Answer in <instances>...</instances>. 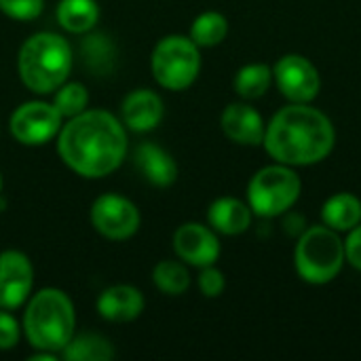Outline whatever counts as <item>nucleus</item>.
Masks as SVG:
<instances>
[{"instance_id":"obj_1","label":"nucleus","mask_w":361,"mask_h":361,"mask_svg":"<svg viewBox=\"0 0 361 361\" xmlns=\"http://www.w3.org/2000/svg\"><path fill=\"white\" fill-rule=\"evenodd\" d=\"M125 125L108 110H85L57 133L59 159L82 178H106L127 157Z\"/></svg>"},{"instance_id":"obj_2","label":"nucleus","mask_w":361,"mask_h":361,"mask_svg":"<svg viewBox=\"0 0 361 361\" xmlns=\"http://www.w3.org/2000/svg\"><path fill=\"white\" fill-rule=\"evenodd\" d=\"M262 146L275 163L309 167L326 161L336 146L332 118L311 104H288L267 123Z\"/></svg>"},{"instance_id":"obj_3","label":"nucleus","mask_w":361,"mask_h":361,"mask_svg":"<svg viewBox=\"0 0 361 361\" xmlns=\"http://www.w3.org/2000/svg\"><path fill=\"white\" fill-rule=\"evenodd\" d=\"M23 332L36 351L61 353L74 336L76 315L70 296L57 288H44L32 296L23 313Z\"/></svg>"},{"instance_id":"obj_4","label":"nucleus","mask_w":361,"mask_h":361,"mask_svg":"<svg viewBox=\"0 0 361 361\" xmlns=\"http://www.w3.org/2000/svg\"><path fill=\"white\" fill-rule=\"evenodd\" d=\"M72 59V47L63 36L53 32H38L21 44L17 55V70L30 91L47 95L68 80Z\"/></svg>"},{"instance_id":"obj_5","label":"nucleus","mask_w":361,"mask_h":361,"mask_svg":"<svg viewBox=\"0 0 361 361\" xmlns=\"http://www.w3.org/2000/svg\"><path fill=\"white\" fill-rule=\"evenodd\" d=\"M345 241L326 224L309 226L294 250V269L311 286L334 281L345 267Z\"/></svg>"},{"instance_id":"obj_6","label":"nucleus","mask_w":361,"mask_h":361,"mask_svg":"<svg viewBox=\"0 0 361 361\" xmlns=\"http://www.w3.org/2000/svg\"><path fill=\"white\" fill-rule=\"evenodd\" d=\"M302 182L296 167L273 163L258 169L247 184V205L258 218H277L300 199Z\"/></svg>"},{"instance_id":"obj_7","label":"nucleus","mask_w":361,"mask_h":361,"mask_svg":"<svg viewBox=\"0 0 361 361\" xmlns=\"http://www.w3.org/2000/svg\"><path fill=\"white\" fill-rule=\"evenodd\" d=\"M150 68L163 89L184 91L201 72V51L190 36L171 34L157 42Z\"/></svg>"},{"instance_id":"obj_8","label":"nucleus","mask_w":361,"mask_h":361,"mask_svg":"<svg viewBox=\"0 0 361 361\" xmlns=\"http://www.w3.org/2000/svg\"><path fill=\"white\" fill-rule=\"evenodd\" d=\"M273 82L292 104H311L322 89L319 70L300 53H288L273 66Z\"/></svg>"},{"instance_id":"obj_9","label":"nucleus","mask_w":361,"mask_h":361,"mask_svg":"<svg viewBox=\"0 0 361 361\" xmlns=\"http://www.w3.org/2000/svg\"><path fill=\"white\" fill-rule=\"evenodd\" d=\"M63 125V116L53 104L25 102L11 114V135L23 146H42L57 137Z\"/></svg>"},{"instance_id":"obj_10","label":"nucleus","mask_w":361,"mask_h":361,"mask_svg":"<svg viewBox=\"0 0 361 361\" xmlns=\"http://www.w3.org/2000/svg\"><path fill=\"white\" fill-rule=\"evenodd\" d=\"M140 209L123 195L108 192L91 205V224L106 239L125 241L140 231Z\"/></svg>"},{"instance_id":"obj_11","label":"nucleus","mask_w":361,"mask_h":361,"mask_svg":"<svg viewBox=\"0 0 361 361\" xmlns=\"http://www.w3.org/2000/svg\"><path fill=\"white\" fill-rule=\"evenodd\" d=\"M34 286V269L23 252L6 250L0 254V309L21 307Z\"/></svg>"},{"instance_id":"obj_12","label":"nucleus","mask_w":361,"mask_h":361,"mask_svg":"<svg viewBox=\"0 0 361 361\" xmlns=\"http://www.w3.org/2000/svg\"><path fill=\"white\" fill-rule=\"evenodd\" d=\"M173 250L180 260L197 269L216 264L222 252L216 231L201 222L182 224L173 235Z\"/></svg>"},{"instance_id":"obj_13","label":"nucleus","mask_w":361,"mask_h":361,"mask_svg":"<svg viewBox=\"0 0 361 361\" xmlns=\"http://www.w3.org/2000/svg\"><path fill=\"white\" fill-rule=\"evenodd\" d=\"M220 127H222L224 135L235 144L262 146L267 123L254 106H250L245 102H237V104H228L224 108V112L220 116Z\"/></svg>"},{"instance_id":"obj_14","label":"nucleus","mask_w":361,"mask_h":361,"mask_svg":"<svg viewBox=\"0 0 361 361\" xmlns=\"http://www.w3.org/2000/svg\"><path fill=\"white\" fill-rule=\"evenodd\" d=\"M123 125L135 133L152 131L165 116V106L159 93L150 89H135L123 99Z\"/></svg>"},{"instance_id":"obj_15","label":"nucleus","mask_w":361,"mask_h":361,"mask_svg":"<svg viewBox=\"0 0 361 361\" xmlns=\"http://www.w3.org/2000/svg\"><path fill=\"white\" fill-rule=\"evenodd\" d=\"M133 163L144 180L157 188H167L178 180V163L154 142H142L133 152Z\"/></svg>"},{"instance_id":"obj_16","label":"nucleus","mask_w":361,"mask_h":361,"mask_svg":"<svg viewBox=\"0 0 361 361\" xmlns=\"http://www.w3.org/2000/svg\"><path fill=\"white\" fill-rule=\"evenodd\" d=\"M144 296L137 288L133 286H110L97 296V313L116 324H127L133 322L142 315L144 311Z\"/></svg>"},{"instance_id":"obj_17","label":"nucleus","mask_w":361,"mask_h":361,"mask_svg":"<svg viewBox=\"0 0 361 361\" xmlns=\"http://www.w3.org/2000/svg\"><path fill=\"white\" fill-rule=\"evenodd\" d=\"M252 218H254L252 207L237 197H220L207 209L209 226L216 233L228 237L243 235L252 226Z\"/></svg>"},{"instance_id":"obj_18","label":"nucleus","mask_w":361,"mask_h":361,"mask_svg":"<svg viewBox=\"0 0 361 361\" xmlns=\"http://www.w3.org/2000/svg\"><path fill=\"white\" fill-rule=\"evenodd\" d=\"M322 222L336 233H349L361 222V199L353 192H336L322 207Z\"/></svg>"},{"instance_id":"obj_19","label":"nucleus","mask_w":361,"mask_h":361,"mask_svg":"<svg viewBox=\"0 0 361 361\" xmlns=\"http://www.w3.org/2000/svg\"><path fill=\"white\" fill-rule=\"evenodd\" d=\"M55 17L70 34H87L99 19V6L95 0H59Z\"/></svg>"},{"instance_id":"obj_20","label":"nucleus","mask_w":361,"mask_h":361,"mask_svg":"<svg viewBox=\"0 0 361 361\" xmlns=\"http://www.w3.org/2000/svg\"><path fill=\"white\" fill-rule=\"evenodd\" d=\"M80 57H82V63L87 66L89 72H93L95 76H104V74H110L114 68L116 47L108 34L95 32V34H89L82 38Z\"/></svg>"},{"instance_id":"obj_21","label":"nucleus","mask_w":361,"mask_h":361,"mask_svg":"<svg viewBox=\"0 0 361 361\" xmlns=\"http://www.w3.org/2000/svg\"><path fill=\"white\" fill-rule=\"evenodd\" d=\"M233 85H235V91L241 99H245V102L258 99L273 85V68L267 63H260V61L245 63L243 68L237 70Z\"/></svg>"},{"instance_id":"obj_22","label":"nucleus","mask_w":361,"mask_h":361,"mask_svg":"<svg viewBox=\"0 0 361 361\" xmlns=\"http://www.w3.org/2000/svg\"><path fill=\"white\" fill-rule=\"evenodd\" d=\"M61 357L66 361H110L114 349L110 341L99 334H78L63 347Z\"/></svg>"},{"instance_id":"obj_23","label":"nucleus","mask_w":361,"mask_h":361,"mask_svg":"<svg viewBox=\"0 0 361 361\" xmlns=\"http://www.w3.org/2000/svg\"><path fill=\"white\" fill-rule=\"evenodd\" d=\"M228 36V19L218 11L201 13L190 25V38L201 47H218Z\"/></svg>"},{"instance_id":"obj_24","label":"nucleus","mask_w":361,"mask_h":361,"mask_svg":"<svg viewBox=\"0 0 361 361\" xmlns=\"http://www.w3.org/2000/svg\"><path fill=\"white\" fill-rule=\"evenodd\" d=\"M154 286L167 296H180L190 288V273L178 260H161L152 271Z\"/></svg>"},{"instance_id":"obj_25","label":"nucleus","mask_w":361,"mask_h":361,"mask_svg":"<svg viewBox=\"0 0 361 361\" xmlns=\"http://www.w3.org/2000/svg\"><path fill=\"white\" fill-rule=\"evenodd\" d=\"M87 104H89V93L85 89V85H80V82L66 80L59 89H55L53 106L59 110V114L63 118H72V116L85 112Z\"/></svg>"},{"instance_id":"obj_26","label":"nucleus","mask_w":361,"mask_h":361,"mask_svg":"<svg viewBox=\"0 0 361 361\" xmlns=\"http://www.w3.org/2000/svg\"><path fill=\"white\" fill-rule=\"evenodd\" d=\"M44 8V0H0V11L17 21H32Z\"/></svg>"},{"instance_id":"obj_27","label":"nucleus","mask_w":361,"mask_h":361,"mask_svg":"<svg viewBox=\"0 0 361 361\" xmlns=\"http://www.w3.org/2000/svg\"><path fill=\"white\" fill-rule=\"evenodd\" d=\"M199 290L205 298H218L224 288H226V279H224V273L220 269H216L214 264L209 267H203L201 273H199Z\"/></svg>"},{"instance_id":"obj_28","label":"nucleus","mask_w":361,"mask_h":361,"mask_svg":"<svg viewBox=\"0 0 361 361\" xmlns=\"http://www.w3.org/2000/svg\"><path fill=\"white\" fill-rule=\"evenodd\" d=\"M21 336V326L19 322L6 311H0V351H11Z\"/></svg>"},{"instance_id":"obj_29","label":"nucleus","mask_w":361,"mask_h":361,"mask_svg":"<svg viewBox=\"0 0 361 361\" xmlns=\"http://www.w3.org/2000/svg\"><path fill=\"white\" fill-rule=\"evenodd\" d=\"M345 260L361 273V222L347 233L345 239Z\"/></svg>"},{"instance_id":"obj_30","label":"nucleus","mask_w":361,"mask_h":361,"mask_svg":"<svg viewBox=\"0 0 361 361\" xmlns=\"http://www.w3.org/2000/svg\"><path fill=\"white\" fill-rule=\"evenodd\" d=\"M2 186H4V182H2V173H0V195H2Z\"/></svg>"}]
</instances>
